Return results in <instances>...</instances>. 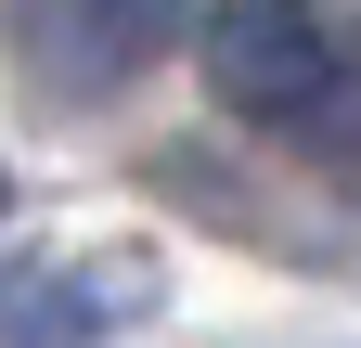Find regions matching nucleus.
I'll list each match as a JSON object with an SVG mask.
<instances>
[{
  "mask_svg": "<svg viewBox=\"0 0 361 348\" xmlns=\"http://www.w3.org/2000/svg\"><path fill=\"white\" fill-rule=\"evenodd\" d=\"M0 220H13V181H0Z\"/></svg>",
  "mask_w": 361,
  "mask_h": 348,
  "instance_id": "7ed1b4c3",
  "label": "nucleus"
},
{
  "mask_svg": "<svg viewBox=\"0 0 361 348\" xmlns=\"http://www.w3.org/2000/svg\"><path fill=\"white\" fill-rule=\"evenodd\" d=\"M168 39H180V0H13V52L52 77V104L129 91Z\"/></svg>",
  "mask_w": 361,
  "mask_h": 348,
  "instance_id": "f03ea898",
  "label": "nucleus"
},
{
  "mask_svg": "<svg viewBox=\"0 0 361 348\" xmlns=\"http://www.w3.org/2000/svg\"><path fill=\"white\" fill-rule=\"evenodd\" d=\"M207 91L284 129V142L361 168V39L323 13V0H233V13H207Z\"/></svg>",
  "mask_w": 361,
  "mask_h": 348,
  "instance_id": "f257e3e1",
  "label": "nucleus"
}]
</instances>
